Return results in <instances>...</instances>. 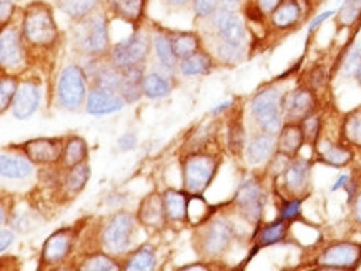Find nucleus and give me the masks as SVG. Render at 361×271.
<instances>
[{
	"mask_svg": "<svg viewBox=\"0 0 361 271\" xmlns=\"http://www.w3.org/2000/svg\"><path fill=\"white\" fill-rule=\"evenodd\" d=\"M78 44L87 53L104 52L109 47L107 18L104 15L90 17L78 32Z\"/></svg>",
	"mask_w": 361,
	"mask_h": 271,
	"instance_id": "obj_8",
	"label": "nucleus"
},
{
	"mask_svg": "<svg viewBox=\"0 0 361 271\" xmlns=\"http://www.w3.org/2000/svg\"><path fill=\"white\" fill-rule=\"evenodd\" d=\"M170 4H173V6H183V4H187L188 0H169Z\"/></svg>",
	"mask_w": 361,
	"mask_h": 271,
	"instance_id": "obj_55",
	"label": "nucleus"
},
{
	"mask_svg": "<svg viewBox=\"0 0 361 271\" xmlns=\"http://www.w3.org/2000/svg\"><path fill=\"white\" fill-rule=\"evenodd\" d=\"M300 206H302V198L286 200L280 210V218L285 222H293L300 217Z\"/></svg>",
	"mask_w": 361,
	"mask_h": 271,
	"instance_id": "obj_43",
	"label": "nucleus"
},
{
	"mask_svg": "<svg viewBox=\"0 0 361 271\" xmlns=\"http://www.w3.org/2000/svg\"><path fill=\"white\" fill-rule=\"evenodd\" d=\"M24 35L30 44L47 47L57 39V25L49 7L35 4L27 8L24 18Z\"/></svg>",
	"mask_w": 361,
	"mask_h": 271,
	"instance_id": "obj_2",
	"label": "nucleus"
},
{
	"mask_svg": "<svg viewBox=\"0 0 361 271\" xmlns=\"http://www.w3.org/2000/svg\"><path fill=\"white\" fill-rule=\"evenodd\" d=\"M253 117L263 132L280 133L283 127V95L276 89H267L258 94L252 102Z\"/></svg>",
	"mask_w": 361,
	"mask_h": 271,
	"instance_id": "obj_1",
	"label": "nucleus"
},
{
	"mask_svg": "<svg viewBox=\"0 0 361 271\" xmlns=\"http://www.w3.org/2000/svg\"><path fill=\"white\" fill-rule=\"evenodd\" d=\"M235 201H237L240 211L250 222H258L263 215V208H265L267 195L260 183L247 180L240 185Z\"/></svg>",
	"mask_w": 361,
	"mask_h": 271,
	"instance_id": "obj_7",
	"label": "nucleus"
},
{
	"mask_svg": "<svg viewBox=\"0 0 361 271\" xmlns=\"http://www.w3.org/2000/svg\"><path fill=\"white\" fill-rule=\"evenodd\" d=\"M228 141H230L231 150L237 151V153L243 149V145H245V130H243L242 123H240V122L231 123Z\"/></svg>",
	"mask_w": 361,
	"mask_h": 271,
	"instance_id": "obj_42",
	"label": "nucleus"
},
{
	"mask_svg": "<svg viewBox=\"0 0 361 271\" xmlns=\"http://www.w3.org/2000/svg\"><path fill=\"white\" fill-rule=\"evenodd\" d=\"M137 146V135L135 133H125L123 137H120L118 140V149L127 151V150H133Z\"/></svg>",
	"mask_w": 361,
	"mask_h": 271,
	"instance_id": "obj_46",
	"label": "nucleus"
},
{
	"mask_svg": "<svg viewBox=\"0 0 361 271\" xmlns=\"http://www.w3.org/2000/svg\"><path fill=\"white\" fill-rule=\"evenodd\" d=\"M219 0H193V8H195L198 17H208L215 12Z\"/></svg>",
	"mask_w": 361,
	"mask_h": 271,
	"instance_id": "obj_45",
	"label": "nucleus"
},
{
	"mask_svg": "<svg viewBox=\"0 0 361 271\" xmlns=\"http://www.w3.org/2000/svg\"><path fill=\"white\" fill-rule=\"evenodd\" d=\"M285 187L291 195H302L310 183V162L308 160H290L283 172Z\"/></svg>",
	"mask_w": 361,
	"mask_h": 271,
	"instance_id": "obj_17",
	"label": "nucleus"
},
{
	"mask_svg": "<svg viewBox=\"0 0 361 271\" xmlns=\"http://www.w3.org/2000/svg\"><path fill=\"white\" fill-rule=\"evenodd\" d=\"M353 215H355V220L358 223H361V191L356 195V200H355V205H353Z\"/></svg>",
	"mask_w": 361,
	"mask_h": 271,
	"instance_id": "obj_51",
	"label": "nucleus"
},
{
	"mask_svg": "<svg viewBox=\"0 0 361 271\" xmlns=\"http://www.w3.org/2000/svg\"><path fill=\"white\" fill-rule=\"evenodd\" d=\"M63 149L60 140L55 139H37L24 145L25 155L35 163H54L62 157Z\"/></svg>",
	"mask_w": 361,
	"mask_h": 271,
	"instance_id": "obj_15",
	"label": "nucleus"
},
{
	"mask_svg": "<svg viewBox=\"0 0 361 271\" xmlns=\"http://www.w3.org/2000/svg\"><path fill=\"white\" fill-rule=\"evenodd\" d=\"M72 248V232L71 229H60L45 241L42 250V261L44 263H59L71 253Z\"/></svg>",
	"mask_w": 361,
	"mask_h": 271,
	"instance_id": "obj_18",
	"label": "nucleus"
},
{
	"mask_svg": "<svg viewBox=\"0 0 361 271\" xmlns=\"http://www.w3.org/2000/svg\"><path fill=\"white\" fill-rule=\"evenodd\" d=\"M233 229L224 220L210 223L202 233V250L207 255H220L230 246Z\"/></svg>",
	"mask_w": 361,
	"mask_h": 271,
	"instance_id": "obj_12",
	"label": "nucleus"
},
{
	"mask_svg": "<svg viewBox=\"0 0 361 271\" xmlns=\"http://www.w3.org/2000/svg\"><path fill=\"white\" fill-rule=\"evenodd\" d=\"M356 80L360 82V85H361V62H360V65H358V68H356Z\"/></svg>",
	"mask_w": 361,
	"mask_h": 271,
	"instance_id": "obj_56",
	"label": "nucleus"
},
{
	"mask_svg": "<svg viewBox=\"0 0 361 271\" xmlns=\"http://www.w3.org/2000/svg\"><path fill=\"white\" fill-rule=\"evenodd\" d=\"M300 125H302L305 141H308L312 146L317 145L318 135H320V128H322L320 117H317V115H310V117L305 118Z\"/></svg>",
	"mask_w": 361,
	"mask_h": 271,
	"instance_id": "obj_39",
	"label": "nucleus"
},
{
	"mask_svg": "<svg viewBox=\"0 0 361 271\" xmlns=\"http://www.w3.org/2000/svg\"><path fill=\"white\" fill-rule=\"evenodd\" d=\"M120 79H122V75L117 73L115 70H104L99 75V80H97V84L99 87H104V89H110V90H115L120 87Z\"/></svg>",
	"mask_w": 361,
	"mask_h": 271,
	"instance_id": "obj_44",
	"label": "nucleus"
},
{
	"mask_svg": "<svg viewBox=\"0 0 361 271\" xmlns=\"http://www.w3.org/2000/svg\"><path fill=\"white\" fill-rule=\"evenodd\" d=\"M40 103V90L32 82L18 85V90L12 102V113L18 120H27L37 112Z\"/></svg>",
	"mask_w": 361,
	"mask_h": 271,
	"instance_id": "obj_13",
	"label": "nucleus"
},
{
	"mask_svg": "<svg viewBox=\"0 0 361 271\" xmlns=\"http://www.w3.org/2000/svg\"><path fill=\"white\" fill-rule=\"evenodd\" d=\"M343 135L348 144L361 146V107L346 115L343 122Z\"/></svg>",
	"mask_w": 361,
	"mask_h": 271,
	"instance_id": "obj_31",
	"label": "nucleus"
},
{
	"mask_svg": "<svg viewBox=\"0 0 361 271\" xmlns=\"http://www.w3.org/2000/svg\"><path fill=\"white\" fill-rule=\"evenodd\" d=\"M138 217H140V222L145 225V227H161L166 218L164 198H160L159 195L147 196L140 205V213H138Z\"/></svg>",
	"mask_w": 361,
	"mask_h": 271,
	"instance_id": "obj_22",
	"label": "nucleus"
},
{
	"mask_svg": "<svg viewBox=\"0 0 361 271\" xmlns=\"http://www.w3.org/2000/svg\"><path fill=\"white\" fill-rule=\"evenodd\" d=\"M127 270L132 271H147L155 268V253L150 246H142L140 250L132 255V258L127 261Z\"/></svg>",
	"mask_w": 361,
	"mask_h": 271,
	"instance_id": "obj_33",
	"label": "nucleus"
},
{
	"mask_svg": "<svg viewBox=\"0 0 361 271\" xmlns=\"http://www.w3.org/2000/svg\"><path fill=\"white\" fill-rule=\"evenodd\" d=\"M257 4L263 12H271L273 8L279 6L280 0H257Z\"/></svg>",
	"mask_w": 361,
	"mask_h": 271,
	"instance_id": "obj_49",
	"label": "nucleus"
},
{
	"mask_svg": "<svg viewBox=\"0 0 361 271\" xmlns=\"http://www.w3.org/2000/svg\"><path fill=\"white\" fill-rule=\"evenodd\" d=\"M215 27L219 32V37L224 40L225 45L228 47L240 49L245 42V27L243 22L233 11L228 8H221L215 13Z\"/></svg>",
	"mask_w": 361,
	"mask_h": 271,
	"instance_id": "obj_10",
	"label": "nucleus"
},
{
	"mask_svg": "<svg viewBox=\"0 0 361 271\" xmlns=\"http://www.w3.org/2000/svg\"><path fill=\"white\" fill-rule=\"evenodd\" d=\"M303 17L302 0H280L271 11V24L275 29L286 30L295 27Z\"/></svg>",
	"mask_w": 361,
	"mask_h": 271,
	"instance_id": "obj_16",
	"label": "nucleus"
},
{
	"mask_svg": "<svg viewBox=\"0 0 361 271\" xmlns=\"http://www.w3.org/2000/svg\"><path fill=\"white\" fill-rule=\"evenodd\" d=\"M125 105V99L115 94V90L97 87L90 92L89 100H87V112L92 115H107L122 110Z\"/></svg>",
	"mask_w": 361,
	"mask_h": 271,
	"instance_id": "obj_14",
	"label": "nucleus"
},
{
	"mask_svg": "<svg viewBox=\"0 0 361 271\" xmlns=\"http://www.w3.org/2000/svg\"><path fill=\"white\" fill-rule=\"evenodd\" d=\"M172 47L178 58H187L198 52V37L193 34H180L172 39Z\"/></svg>",
	"mask_w": 361,
	"mask_h": 271,
	"instance_id": "obj_34",
	"label": "nucleus"
},
{
	"mask_svg": "<svg viewBox=\"0 0 361 271\" xmlns=\"http://www.w3.org/2000/svg\"><path fill=\"white\" fill-rule=\"evenodd\" d=\"M145 0H109L112 11L127 22H137L143 13Z\"/></svg>",
	"mask_w": 361,
	"mask_h": 271,
	"instance_id": "obj_27",
	"label": "nucleus"
},
{
	"mask_svg": "<svg viewBox=\"0 0 361 271\" xmlns=\"http://www.w3.org/2000/svg\"><path fill=\"white\" fill-rule=\"evenodd\" d=\"M221 2L226 4V6H230V7H235V6H238L240 0H221Z\"/></svg>",
	"mask_w": 361,
	"mask_h": 271,
	"instance_id": "obj_54",
	"label": "nucleus"
},
{
	"mask_svg": "<svg viewBox=\"0 0 361 271\" xmlns=\"http://www.w3.org/2000/svg\"><path fill=\"white\" fill-rule=\"evenodd\" d=\"M348 182H350V177H348V175H343V177L340 178V180H338V182L335 183V185H333L331 190H333V191L340 190V188H343V187L348 185Z\"/></svg>",
	"mask_w": 361,
	"mask_h": 271,
	"instance_id": "obj_52",
	"label": "nucleus"
},
{
	"mask_svg": "<svg viewBox=\"0 0 361 271\" xmlns=\"http://www.w3.org/2000/svg\"><path fill=\"white\" fill-rule=\"evenodd\" d=\"M155 50H157V57L161 62L166 70H173L175 65H177V55L173 52L172 47V40L165 39V37H159L155 42Z\"/></svg>",
	"mask_w": 361,
	"mask_h": 271,
	"instance_id": "obj_38",
	"label": "nucleus"
},
{
	"mask_svg": "<svg viewBox=\"0 0 361 271\" xmlns=\"http://www.w3.org/2000/svg\"><path fill=\"white\" fill-rule=\"evenodd\" d=\"M164 205L166 218L172 222H182L188 215L187 195L177 190H166L164 195Z\"/></svg>",
	"mask_w": 361,
	"mask_h": 271,
	"instance_id": "obj_25",
	"label": "nucleus"
},
{
	"mask_svg": "<svg viewBox=\"0 0 361 271\" xmlns=\"http://www.w3.org/2000/svg\"><path fill=\"white\" fill-rule=\"evenodd\" d=\"M82 270H95V271H110V270H118L117 263L112 258L105 255H95L89 258L80 266Z\"/></svg>",
	"mask_w": 361,
	"mask_h": 271,
	"instance_id": "obj_40",
	"label": "nucleus"
},
{
	"mask_svg": "<svg viewBox=\"0 0 361 271\" xmlns=\"http://www.w3.org/2000/svg\"><path fill=\"white\" fill-rule=\"evenodd\" d=\"M13 8V0H2V24H6L7 17H11Z\"/></svg>",
	"mask_w": 361,
	"mask_h": 271,
	"instance_id": "obj_50",
	"label": "nucleus"
},
{
	"mask_svg": "<svg viewBox=\"0 0 361 271\" xmlns=\"http://www.w3.org/2000/svg\"><path fill=\"white\" fill-rule=\"evenodd\" d=\"M210 65H212V61L208 55L202 52H195L187 58H182L180 70H182L183 75H202V73H207L210 70Z\"/></svg>",
	"mask_w": 361,
	"mask_h": 271,
	"instance_id": "obj_30",
	"label": "nucleus"
},
{
	"mask_svg": "<svg viewBox=\"0 0 361 271\" xmlns=\"http://www.w3.org/2000/svg\"><path fill=\"white\" fill-rule=\"evenodd\" d=\"M170 85L164 77L159 73H148L147 77H143V94L150 99H161V96L169 95Z\"/></svg>",
	"mask_w": 361,
	"mask_h": 271,
	"instance_id": "obj_32",
	"label": "nucleus"
},
{
	"mask_svg": "<svg viewBox=\"0 0 361 271\" xmlns=\"http://www.w3.org/2000/svg\"><path fill=\"white\" fill-rule=\"evenodd\" d=\"M338 25L351 27L358 22L361 17V0H345L340 11L336 13Z\"/></svg>",
	"mask_w": 361,
	"mask_h": 271,
	"instance_id": "obj_36",
	"label": "nucleus"
},
{
	"mask_svg": "<svg viewBox=\"0 0 361 271\" xmlns=\"http://www.w3.org/2000/svg\"><path fill=\"white\" fill-rule=\"evenodd\" d=\"M133 233V218L128 213H118L112 218L104 232V245L112 251L127 248Z\"/></svg>",
	"mask_w": 361,
	"mask_h": 271,
	"instance_id": "obj_11",
	"label": "nucleus"
},
{
	"mask_svg": "<svg viewBox=\"0 0 361 271\" xmlns=\"http://www.w3.org/2000/svg\"><path fill=\"white\" fill-rule=\"evenodd\" d=\"M286 232H288V222H285V220L281 218L276 220L275 223L267 225V227H263L262 232L258 233L257 248L270 246V245H275V243H280L286 237Z\"/></svg>",
	"mask_w": 361,
	"mask_h": 271,
	"instance_id": "obj_28",
	"label": "nucleus"
},
{
	"mask_svg": "<svg viewBox=\"0 0 361 271\" xmlns=\"http://www.w3.org/2000/svg\"><path fill=\"white\" fill-rule=\"evenodd\" d=\"M99 0H59V6L67 15L73 18H82L94 11Z\"/></svg>",
	"mask_w": 361,
	"mask_h": 271,
	"instance_id": "obj_35",
	"label": "nucleus"
},
{
	"mask_svg": "<svg viewBox=\"0 0 361 271\" xmlns=\"http://www.w3.org/2000/svg\"><path fill=\"white\" fill-rule=\"evenodd\" d=\"M183 270H207L205 266H185Z\"/></svg>",
	"mask_w": 361,
	"mask_h": 271,
	"instance_id": "obj_57",
	"label": "nucleus"
},
{
	"mask_svg": "<svg viewBox=\"0 0 361 271\" xmlns=\"http://www.w3.org/2000/svg\"><path fill=\"white\" fill-rule=\"evenodd\" d=\"M0 170H2V177L18 180V178H25L30 175L32 165L24 158L11 157V155H2L0 158Z\"/></svg>",
	"mask_w": 361,
	"mask_h": 271,
	"instance_id": "obj_26",
	"label": "nucleus"
},
{
	"mask_svg": "<svg viewBox=\"0 0 361 271\" xmlns=\"http://www.w3.org/2000/svg\"><path fill=\"white\" fill-rule=\"evenodd\" d=\"M305 145V135L300 123H286L281 127L279 141H276V150L279 153L286 155V157H296L302 146Z\"/></svg>",
	"mask_w": 361,
	"mask_h": 271,
	"instance_id": "obj_19",
	"label": "nucleus"
},
{
	"mask_svg": "<svg viewBox=\"0 0 361 271\" xmlns=\"http://www.w3.org/2000/svg\"><path fill=\"white\" fill-rule=\"evenodd\" d=\"M275 145V139H273L271 133H262V135L255 137L247 146L248 163L260 165L263 162H267V160L273 155Z\"/></svg>",
	"mask_w": 361,
	"mask_h": 271,
	"instance_id": "obj_23",
	"label": "nucleus"
},
{
	"mask_svg": "<svg viewBox=\"0 0 361 271\" xmlns=\"http://www.w3.org/2000/svg\"><path fill=\"white\" fill-rule=\"evenodd\" d=\"M89 178H90V167H89V165H85V163L75 165V167H72L71 173L67 175L66 185L72 193H78V191L83 190V187L87 185Z\"/></svg>",
	"mask_w": 361,
	"mask_h": 271,
	"instance_id": "obj_37",
	"label": "nucleus"
},
{
	"mask_svg": "<svg viewBox=\"0 0 361 271\" xmlns=\"http://www.w3.org/2000/svg\"><path fill=\"white\" fill-rule=\"evenodd\" d=\"M87 155H89V149H87V144L78 137H73L67 141L66 149H63V163L67 167H75V165H80L85 162Z\"/></svg>",
	"mask_w": 361,
	"mask_h": 271,
	"instance_id": "obj_29",
	"label": "nucleus"
},
{
	"mask_svg": "<svg viewBox=\"0 0 361 271\" xmlns=\"http://www.w3.org/2000/svg\"><path fill=\"white\" fill-rule=\"evenodd\" d=\"M317 108V99L308 89H296L283 99V118L288 123H302L313 115Z\"/></svg>",
	"mask_w": 361,
	"mask_h": 271,
	"instance_id": "obj_9",
	"label": "nucleus"
},
{
	"mask_svg": "<svg viewBox=\"0 0 361 271\" xmlns=\"http://www.w3.org/2000/svg\"><path fill=\"white\" fill-rule=\"evenodd\" d=\"M317 149L318 158L331 167H346L353 160V151L348 146L340 144H331L330 140H320L313 146Z\"/></svg>",
	"mask_w": 361,
	"mask_h": 271,
	"instance_id": "obj_20",
	"label": "nucleus"
},
{
	"mask_svg": "<svg viewBox=\"0 0 361 271\" xmlns=\"http://www.w3.org/2000/svg\"><path fill=\"white\" fill-rule=\"evenodd\" d=\"M22 61V47L20 39H18L17 32L12 29H6L2 32V39H0V62L4 67L18 65Z\"/></svg>",
	"mask_w": 361,
	"mask_h": 271,
	"instance_id": "obj_21",
	"label": "nucleus"
},
{
	"mask_svg": "<svg viewBox=\"0 0 361 271\" xmlns=\"http://www.w3.org/2000/svg\"><path fill=\"white\" fill-rule=\"evenodd\" d=\"M60 105L67 110H77L85 99V75L78 67H67L60 73L57 84Z\"/></svg>",
	"mask_w": 361,
	"mask_h": 271,
	"instance_id": "obj_5",
	"label": "nucleus"
},
{
	"mask_svg": "<svg viewBox=\"0 0 361 271\" xmlns=\"http://www.w3.org/2000/svg\"><path fill=\"white\" fill-rule=\"evenodd\" d=\"M120 94L125 99V102H135L143 92V75L142 70L137 67L125 68L120 79Z\"/></svg>",
	"mask_w": 361,
	"mask_h": 271,
	"instance_id": "obj_24",
	"label": "nucleus"
},
{
	"mask_svg": "<svg viewBox=\"0 0 361 271\" xmlns=\"http://www.w3.org/2000/svg\"><path fill=\"white\" fill-rule=\"evenodd\" d=\"M230 107V102H224V103H220V107H216L215 110H214V113H219V112H224L225 108H228Z\"/></svg>",
	"mask_w": 361,
	"mask_h": 271,
	"instance_id": "obj_53",
	"label": "nucleus"
},
{
	"mask_svg": "<svg viewBox=\"0 0 361 271\" xmlns=\"http://www.w3.org/2000/svg\"><path fill=\"white\" fill-rule=\"evenodd\" d=\"M361 263V245L341 241L330 245L318 256L317 265L328 270H355Z\"/></svg>",
	"mask_w": 361,
	"mask_h": 271,
	"instance_id": "obj_4",
	"label": "nucleus"
},
{
	"mask_svg": "<svg viewBox=\"0 0 361 271\" xmlns=\"http://www.w3.org/2000/svg\"><path fill=\"white\" fill-rule=\"evenodd\" d=\"M17 90L18 85L13 79L6 77V79H2V82H0V100H2V107L0 108H2V112L13 102V96H16Z\"/></svg>",
	"mask_w": 361,
	"mask_h": 271,
	"instance_id": "obj_41",
	"label": "nucleus"
},
{
	"mask_svg": "<svg viewBox=\"0 0 361 271\" xmlns=\"http://www.w3.org/2000/svg\"><path fill=\"white\" fill-rule=\"evenodd\" d=\"M216 160L208 155H192L183 162V185L185 190L200 195L208 188L216 173Z\"/></svg>",
	"mask_w": 361,
	"mask_h": 271,
	"instance_id": "obj_3",
	"label": "nucleus"
},
{
	"mask_svg": "<svg viewBox=\"0 0 361 271\" xmlns=\"http://www.w3.org/2000/svg\"><path fill=\"white\" fill-rule=\"evenodd\" d=\"M148 50H150V42H148L147 37L142 34H135L130 39L115 45L112 52V62L115 67L122 68V70L137 67L138 63L145 61Z\"/></svg>",
	"mask_w": 361,
	"mask_h": 271,
	"instance_id": "obj_6",
	"label": "nucleus"
},
{
	"mask_svg": "<svg viewBox=\"0 0 361 271\" xmlns=\"http://www.w3.org/2000/svg\"><path fill=\"white\" fill-rule=\"evenodd\" d=\"M13 243V233L7 232V229H2V238H0V250L6 251L8 246Z\"/></svg>",
	"mask_w": 361,
	"mask_h": 271,
	"instance_id": "obj_48",
	"label": "nucleus"
},
{
	"mask_svg": "<svg viewBox=\"0 0 361 271\" xmlns=\"http://www.w3.org/2000/svg\"><path fill=\"white\" fill-rule=\"evenodd\" d=\"M333 15H335V11H328V12H325V13H322V15H318L317 18H313V22H312V24H310V27H308V30L313 32L314 29H317V27H320V24H323V22H325L326 18H330V17H333Z\"/></svg>",
	"mask_w": 361,
	"mask_h": 271,
	"instance_id": "obj_47",
	"label": "nucleus"
}]
</instances>
